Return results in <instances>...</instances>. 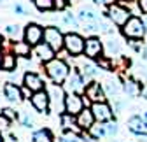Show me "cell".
<instances>
[{"instance_id":"obj_1","label":"cell","mask_w":147,"mask_h":142,"mask_svg":"<svg viewBox=\"0 0 147 142\" xmlns=\"http://www.w3.org/2000/svg\"><path fill=\"white\" fill-rule=\"evenodd\" d=\"M68 65L63 62V60H58V58H53L49 62H46V72L49 76V79L53 82H65L67 77H68Z\"/></svg>"},{"instance_id":"obj_2","label":"cell","mask_w":147,"mask_h":142,"mask_svg":"<svg viewBox=\"0 0 147 142\" xmlns=\"http://www.w3.org/2000/svg\"><path fill=\"white\" fill-rule=\"evenodd\" d=\"M145 32L147 30H145L144 21L140 20V18H137V16H131L130 20H128V23L123 26V33L128 39H142L145 35Z\"/></svg>"},{"instance_id":"obj_3","label":"cell","mask_w":147,"mask_h":142,"mask_svg":"<svg viewBox=\"0 0 147 142\" xmlns=\"http://www.w3.org/2000/svg\"><path fill=\"white\" fill-rule=\"evenodd\" d=\"M84 47H86V41L79 33H67L65 35V49L68 51V55L79 56L84 53Z\"/></svg>"},{"instance_id":"obj_4","label":"cell","mask_w":147,"mask_h":142,"mask_svg":"<svg viewBox=\"0 0 147 142\" xmlns=\"http://www.w3.org/2000/svg\"><path fill=\"white\" fill-rule=\"evenodd\" d=\"M107 14H109L110 20H112V23L117 25V26H124L128 23V20L131 18V12L128 11L124 5H119V4H110Z\"/></svg>"},{"instance_id":"obj_5","label":"cell","mask_w":147,"mask_h":142,"mask_svg":"<svg viewBox=\"0 0 147 142\" xmlns=\"http://www.w3.org/2000/svg\"><path fill=\"white\" fill-rule=\"evenodd\" d=\"M44 41L54 49V51H61L65 47V35L56 28V26H47L44 30Z\"/></svg>"},{"instance_id":"obj_6","label":"cell","mask_w":147,"mask_h":142,"mask_svg":"<svg viewBox=\"0 0 147 142\" xmlns=\"http://www.w3.org/2000/svg\"><path fill=\"white\" fill-rule=\"evenodd\" d=\"M91 111L95 114V119L98 123H109L112 119V109L107 102H95L91 105Z\"/></svg>"},{"instance_id":"obj_7","label":"cell","mask_w":147,"mask_h":142,"mask_svg":"<svg viewBox=\"0 0 147 142\" xmlns=\"http://www.w3.org/2000/svg\"><path fill=\"white\" fill-rule=\"evenodd\" d=\"M82 109H84L82 97H79L77 93H68L65 97V112H70V114H76L77 116Z\"/></svg>"},{"instance_id":"obj_8","label":"cell","mask_w":147,"mask_h":142,"mask_svg":"<svg viewBox=\"0 0 147 142\" xmlns=\"http://www.w3.org/2000/svg\"><path fill=\"white\" fill-rule=\"evenodd\" d=\"M47 95H49V102L53 103L54 109H60L61 103L65 105V95H63V88L58 86V82H53L47 86Z\"/></svg>"},{"instance_id":"obj_9","label":"cell","mask_w":147,"mask_h":142,"mask_svg":"<svg viewBox=\"0 0 147 142\" xmlns=\"http://www.w3.org/2000/svg\"><path fill=\"white\" fill-rule=\"evenodd\" d=\"M42 37H44V30H42L39 25L32 23V25H28V26L25 28V41H26L30 46H37V44L42 41Z\"/></svg>"},{"instance_id":"obj_10","label":"cell","mask_w":147,"mask_h":142,"mask_svg":"<svg viewBox=\"0 0 147 142\" xmlns=\"http://www.w3.org/2000/svg\"><path fill=\"white\" fill-rule=\"evenodd\" d=\"M84 93H86V97H88V100L89 102H105V98H107V93H105V90H103V86H100L98 82H91L86 90H84Z\"/></svg>"},{"instance_id":"obj_11","label":"cell","mask_w":147,"mask_h":142,"mask_svg":"<svg viewBox=\"0 0 147 142\" xmlns=\"http://www.w3.org/2000/svg\"><path fill=\"white\" fill-rule=\"evenodd\" d=\"M49 95L46 90H40V91H35L32 95V105L39 111V112H47L49 111Z\"/></svg>"},{"instance_id":"obj_12","label":"cell","mask_w":147,"mask_h":142,"mask_svg":"<svg viewBox=\"0 0 147 142\" xmlns=\"http://www.w3.org/2000/svg\"><path fill=\"white\" fill-rule=\"evenodd\" d=\"M23 84H25V88H28L32 93L44 90V82H42L40 76L35 74V72H26V74L23 76Z\"/></svg>"},{"instance_id":"obj_13","label":"cell","mask_w":147,"mask_h":142,"mask_svg":"<svg viewBox=\"0 0 147 142\" xmlns=\"http://www.w3.org/2000/svg\"><path fill=\"white\" fill-rule=\"evenodd\" d=\"M65 90L68 93H82L86 88H84V81L77 72H72V76L68 74L67 77V84H65Z\"/></svg>"},{"instance_id":"obj_14","label":"cell","mask_w":147,"mask_h":142,"mask_svg":"<svg viewBox=\"0 0 147 142\" xmlns=\"http://www.w3.org/2000/svg\"><path fill=\"white\" fill-rule=\"evenodd\" d=\"M102 51H103V46H102V42H100V39L98 37H89L88 41H86V47H84V55L88 56V58H98L100 55H102Z\"/></svg>"},{"instance_id":"obj_15","label":"cell","mask_w":147,"mask_h":142,"mask_svg":"<svg viewBox=\"0 0 147 142\" xmlns=\"http://www.w3.org/2000/svg\"><path fill=\"white\" fill-rule=\"evenodd\" d=\"M95 114L91 109H82L79 114H77V126L84 128V130H89L91 126L95 125Z\"/></svg>"},{"instance_id":"obj_16","label":"cell","mask_w":147,"mask_h":142,"mask_svg":"<svg viewBox=\"0 0 147 142\" xmlns=\"http://www.w3.org/2000/svg\"><path fill=\"white\" fill-rule=\"evenodd\" d=\"M4 95H5V98H7L9 102H12V103H20L21 98H23V91H21L14 82H5V86H4Z\"/></svg>"},{"instance_id":"obj_17","label":"cell","mask_w":147,"mask_h":142,"mask_svg":"<svg viewBox=\"0 0 147 142\" xmlns=\"http://www.w3.org/2000/svg\"><path fill=\"white\" fill-rule=\"evenodd\" d=\"M54 53H56V51H54L46 41H44V42H39V44L35 46V55L39 56L42 62H49V60H53V58H54Z\"/></svg>"},{"instance_id":"obj_18","label":"cell","mask_w":147,"mask_h":142,"mask_svg":"<svg viewBox=\"0 0 147 142\" xmlns=\"http://www.w3.org/2000/svg\"><path fill=\"white\" fill-rule=\"evenodd\" d=\"M128 128H130L133 133H137V135L147 137V133L144 132L145 130V123H144V118L142 116H131L130 119H128Z\"/></svg>"},{"instance_id":"obj_19","label":"cell","mask_w":147,"mask_h":142,"mask_svg":"<svg viewBox=\"0 0 147 142\" xmlns=\"http://www.w3.org/2000/svg\"><path fill=\"white\" fill-rule=\"evenodd\" d=\"M16 67V56L12 55V53H7V55H4L2 58H0V68L5 70V72H11V70H14Z\"/></svg>"},{"instance_id":"obj_20","label":"cell","mask_w":147,"mask_h":142,"mask_svg":"<svg viewBox=\"0 0 147 142\" xmlns=\"http://www.w3.org/2000/svg\"><path fill=\"white\" fill-rule=\"evenodd\" d=\"M79 18L82 21H98V14H96V11L93 9V7H82L81 11H79Z\"/></svg>"},{"instance_id":"obj_21","label":"cell","mask_w":147,"mask_h":142,"mask_svg":"<svg viewBox=\"0 0 147 142\" xmlns=\"http://www.w3.org/2000/svg\"><path fill=\"white\" fill-rule=\"evenodd\" d=\"M12 51H14V55L16 56H28L30 55V44L25 41V42H14L12 44Z\"/></svg>"},{"instance_id":"obj_22","label":"cell","mask_w":147,"mask_h":142,"mask_svg":"<svg viewBox=\"0 0 147 142\" xmlns=\"http://www.w3.org/2000/svg\"><path fill=\"white\" fill-rule=\"evenodd\" d=\"M32 142H53V137H51V132L42 128V130H37L33 135H32Z\"/></svg>"},{"instance_id":"obj_23","label":"cell","mask_w":147,"mask_h":142,"mask_svg":"<svg viewBox=\"0 0 147 142\" xmlns=\"http://www.w3.org/2000/svg\"><path fill=\"white\" fill-rule=\"evenodd\" d=\"M61 125H63V128H67V130L76 128V125H77V118H76V114H70V112L61 114Z\"/></svg>"},{"instance_id":"obj_24","label":"cell","mask_w":147,"mask_h":142,"mask_svg":"<svg viewBox=\"0 0 147 142\" xmlns=\"http://www.w3.org/2000/svg\"><path fill=\"white\" fill-rule=\"evenodd\" d=\"M124 91L130 95V97H137L140 93V86L133 79H128V81H124Z\"/></svg>"},{"instance_id":"obj_25","label":"cell","mask_w":147,"mask_h":142,"mask_svg":"<svg viewBox=\"0 0 147 142\" xmlns=\"http://www.w3.org/2000/svg\"><path fill=\"white\" fill-rule=\"evenodd\" d=\"M121 53V46H119V41H109L107 42V56L112 58V56H117Z\"/></svg>"},{"instance_id":"obj_26","label":"cell","mask_w":147,"mask_h":142,"mask_svg":"<svg viewBox=\"0 0 147 142\" xmlns=\"http://www.w3.org/2000/svg\"><path fill=\"white\" fill-rule=\"evenodd\" d=\"M35 7L39 11H51L54 9V0H33Z\"/></svg>"},{"instance_id":"obj_27","label":"cell","mask_w":147,"mask_h":142,"mask_svg":"<svg viewBox=\"0 0 147 142\" xmlns=\"http://www.w3.org/2000/svg\"><path fill=\"white\" fill-rule=\"evenodd\" d=\"M89 135L93 137V139H100V137L107 135V132H105V126H100V123H95V125L89 128Z\"/></svg>"},{"instance_id":"obj_28","label":"cell","mask_w":147,"mask_h":142,"mask_svg":"<svg viewBox=\"0 0 147 142\" xmlns=\"http://www.w3.org/2000/svg\"><path fill=\"white\" fill-rule=\"evenodd\" d=\"M103 90H105L107 95H116V93L119 91V86H117L114 81H107V82L103 84Z\"/></svg>"},{"instance_id":"obj_29","label":"cell","mask_w":147,"mask_h":142,"mask_svg":"<svg viewBox=\"0 0 147 142\" xmlns=\"http://www.w3.org/2000/svg\"><path fill=\"white\" fill-rule=\"evenodd\" d=\"M60 142H79V135L72 133V132H67L65 135L60 137Z\"/></svg>"},{"instance_id":"obj_30","label":"cell","mask_w":147,"mask_h":142,"mask_svg":"<svg viewBox=\"0 0 147 142\" xmlns=\"http://www.w3.org/2000/svg\"><path fill=\"white\" fill-rule=\"evenodd\" d=\"M5 33L11 35L12 39L20 37V26H12V25H9V26H5Z\"/></svg>"},{"instance_id":"obj_31","label":"cell","mask_w":147,"mask_h":142,"mask_svg":"<svg viewBox=\"0 0 147 142\" xmlns=\"http://www.w3.org/2000/svg\"><path fill=\"white\" fill-rule=\"evenodd\" d=\"M9 125H11V119H9L7 116H4V114H0V132L7 130V128H9Z\"/></svg>"},{"instance_id":"obj_32","label":"cell","mask_w":147,"mask_h":142,"mask_svg":"<svg viewBox=\"0 0 147 142\" xmlns=\"http://www.w3.org/2000/svg\"><path fill=\"white\" fill-rule=\"evenodd\" d=\"M105 132H107V135H116L117 133V125H116V123H107V125H105Z\"/></svg>"},{"instance_id":"obj_33","label":"cell","mask_w":147,"mask_h":142,"mask_svg":"<svg viewBox=\"0 0 147 142\" xmlns=\"http://www.w3.org/2000/svg\"><path fill=\"white\" fill-rule=\"evenodd\" d=\"M65 5H67V0H54V9H65Z\"/></svg>"},{"instance_id":"obj_34","label":"cell","mask_w":147,"mask_h":142,"mask_svg":"<svg viewBox=\"0 0 147 142\" xmlns=\"http://www.w3.org/2000/svg\"><path fill=\"white\" fill-rule=\"evenodd\" d=\"M2 114H4V116H7L9 119H16V112H14L12 109H4V111H2Z\"/></svg>"},{"instance_id":"obj_35","label":"cell","mask_w":147,"mask_h":142,"mask_svg":"<svg viewBox=\"0 0 147 142\" xmlns=\"http://www.w3.org/2000/svg\"><path fill=\"white\" fill-rule=\"evenodd\" d=\"M138 9L144 14H147V0H138Z\"/></svg>"},{"instance_id":"obj_36","label":"cell","mask_w":147,"mask_h":142,"mask_svg":"<svg viewBox=\"0 0 147 142\" xmlns=\"http://www.w3.org/2000/svg\"><path fill=\"white\" fill-rule=\"evenodd\" d=\"M93 2L98 5H110V4H114V0H93Z\"/></svg>"},{"instance_id":"obj_37","label":"cell","mask_w":147,"mask_h":142,"mask_svg":"<svg viewBox=\"0 0 147 142\" xmlns=\"http://www.w3.org/2000/svg\"><path fill=\"white\" fill-rule=\"evenodd\" d=\"M14 12H18V14H23V12H25L23 5H21V4H16V5H14Z\"/></svg>"},{"instance_id":"obj_38","label":"cell","mask_w":147,"mask_h":142,"mask_svg":"<svg viewBox=\"0 0 147 142\" xmlns=\"http://www.w3.org/2000/svg\"><path fill=\"white\" fill-rule=\"evenodd\" d=\"M23 125H25V126H30V128H32V119H30V118H28L26 114L23 116Z\"/></svg>"},{"instance_id":"obj_39","label":"cell","mask_w":147,"mask_h":142,"mask_svg":"<svg viewBox=\"0 0 147 142\" xmlns=\"http://www.w3.org/2000/svg\"><path fill=\"white\" fill-rule=\"evenodd\" d=\"M140 95H142V98H145V100H147V84L140 88Z\"/></svg>"},{"instance_id":"obj_40","label":"cell","mask_w":147,"mask_h":142,"mask_svg":"<svg viewBox=\"0 0 147 142\" xmlns=\"http://www.w3.org/2000/svg\"><path fill=\"white\" fill-rule=\"evenodd\" d=\"M142 21H144V25H145V30H147V14L142 18Z\"/></svg>"},{"instance_id":"obj_41","label":"cell","mask_w":147,"mask_h":142,"mask_svg":"<svg viewBox=\"0 0 147 142\" xmlns=\"http://www.w3.org/2000/svg\"><path fill=\"white\" fill-rule=\"evenodd\" d=\"M142 118H144V123H145V128H147V112H144V116H142Z\"/></svg>"},{"instance_id":"obj_42","label":"cell","mask_w":147,"mask_h":142,"mask_svg":"<svg viewBox=\"0 0 147 142\" xmlns=\"http://www.w3.org/2000/svg\"><path fill=\"white\" fill-rule=\"evenodd\" d=\"M2 44H4V39H2V35H0V47H2Z\"/></svg>"},{"instance_id":"obj_43","label":"cell","mask_w":147,"mask_h":142,"mask_svg":"<svg viewBox=\"0 0 147 142\" xmlns=\"http://www.w3.org/2000/svg\"><path fill=\"white\" fill-rule=\"evenodd\" d=\"M0 142H4V139H2V135H0Z\"/></svg>"},{"instance_id":"obj_44","label":"cell","mask_w":147,"mask_h":142,"mask_svg":"<svg viewBox=\"0 0 147 142\" xmlns=\"http://www.w3.org/2000/svg\"><path fill=\"white\" fill-rule=\"evenodd\" d=\"M67 2H72V0H67Z\"/></svg>"}]
</instances>
